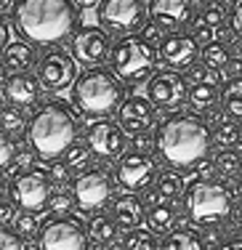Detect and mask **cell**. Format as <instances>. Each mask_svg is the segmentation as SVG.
Segmentation results:
<instances>
[{"label": "cell", "mask_w": 242, "mask_h": 250, "mask_svg": "<svg viewBox=\"0 0 242 250\" xmlns=\"http://www.w3.org/2000/svg\"><path fill=\"white\" fill-rule=\"evenodd\" d=\"M186 3H189V5H200L202 0H186Z\"/></svg>", "instance_id": "obj_54"}, {"label": "cell", "mask_w": 242, "mask_h": 250, "mask_svg": "<svg viewBox=\"0 0 242 250\" xmlns=\"http://www.w3.org/2000/svg\"><path fill=\"white\" fill-rule=\"evenodd\" d=\"M221 109H223V117H226V120L242 123V77H232V80L223 85Z\"/></svg>", "instance_id": "obj_25"}, {"label": "cell", "mask_w": 242, "mask_h": 250, "mask_svg": "<svg viewBox=\"0 0 242 250\" xmlns=\"http://www.w3.org/2000/svg\"><path fill=\"white\" fill-rule=\"evenodd\" d=\"M3 88H5V99L11 101V106H19V109H32L43 99V85H40L38 77L29 72L11 75Z\"/></svg>", "instance_id": "obj_18"}, {"label": "cell", "mask_w": 242, "mask_h": 250, "mask_svg": "<svg viewBox=\"0 0 242 250\" xmlns=\"http://www.w3.org/2000/svg\"><path fill=\"white\" fill-rule=\"evenodd\" d=\"M5 109V106H3V96H0V112H3Z\"/></svg>", "instance_id": "obj_55"}, {"label": "cell", "mask_w": 242, "mask_h": 250, "mask_svg": "<svg viewBox=\"0 0 242 250\" xmlns=\"http://www.w3.org/2000/svg\"><path fill=\"white\" fill-rule=\"evenodd\" d=\"M78 16L80 8L75 0H16L11 24L24 43L59 48L67 38H75Z\"/></svg>", "instance_id": "obj_1"}, {"label": "cell", "mask_w": 242, "mask_h": 250, "mask_svg": "<svg viewBox=\"0 0 242 250\" xmlns=\"http://www.w3.org/2000/svg\"><path fill=\"white\" fill-rule=\"evenodd\" d=\"M200 64H205V67H208L210 72H216V75H218V72H226V69H232V64H234L232 45L221 43V40L202 45V56H200Z\"/></svg>", "instance_id": "obj_23"}, {"label": "cell", "mask_w": 242, "mask_h": 250, "mask_svg": "<svg viewBox=\"0 0 242 250\" xmlns=\"http://www.w3.org/2000/svg\"><path fill=\"white\" fill-rule=\"evenodd\" d=\"M112 43L109 32L104 27H96V24H85L75 32V38L69 40V53L75 56V62L85 64V69L91 67H101L104 62L112 56Z\"/></svg>", "instance_id": "obj_10"}, {"label": "cell", "mask_w": 242, "mask_h": 250, "mask_svg": "<svg viewBox=\"0 0 242 250\" xmlns=\"http://www.w3.org/2000/svg\"><path fill=\"white\" fill-rule=\"evenodd\" d=\"M146 14H149V3H144V0H101V5L96 8L99 27H104L109 35H120V38L144 29Z\"/></svg>", "instance_id": "obj_7"}, {"label": "cell", "mask_w": 242, "mask_h": 250, "mask_svg": "<svg viewBox=\"0 0 242 250\" xmlns=\"http://www.w3.org/2000/svg\"><path fill=\"white\" fill-rule=\"evenodd\" d=\"M229 21L223 5L218 3H205L200 8L197 19H194V38L200 40V45H208V43H216L218 40V32L223 29V24Z\"/></svg>", "instance_id": "obj_20"}, {"label": "cell", "mask_w": 242, "mask_h": 250, "mask_svg": "<svg viewBox=\"0 0 242 250\" xmlns=\"http://www.w3.org/2000/svg\"><path fill=\"white\" fill-rule=\"evenodd\" d=\"M112 192H115V181H112V176L101 168L85 170V173H80L72 184L75 202H78L82 210H99L101 205H107Z\"/></svg>", "instance_id": "obj_13"}, {"label": "cell", "mask_w": 242, "mask_h": 250, "mask_svg": "<svg viewBox=\"0 0 242 250\" xmlns=\"http://www.w3.org/2000/svg\"><path fill=\"white\" fill-rule=\"evenodd\" d=\"M69 96H72V104L78 106V112H82L85 117H93V120H107L128 99L125 83L109 67H91L80 72Z\"/></svg>", "instance_id": "obj_4"}, {"label": "cell", "mask_w": 242, "mask_h": 250, "mask_svg": "<svg viewBox=\"0 0 242 250\" xmlns=\"http://www.w3.org/2000/svg\"><path fill=\"white\" fill-rule=\"evenodd\" d=\"M157 192H160V197L165 202H170V200H176V197H181V194L186 192L184 189V178H181V173H176V170H162L160 176H157Z\"/></svg>", "instance_id": "obj_29"}, {"label": "cell", "mask_w": 242, "mask_h": 250, "mask_svg": "<svg viewBox=\"0 0 242 250\" xmlns=\"http://www.w3.org/2000/svg\"><path fill=\"white\" fill-rule=\"evenodd\" d=\"M5 192H11V189L5 187V181H3V178H0V202H3V197H5Z\"/></svg>", "instance_id": "obj_52"}, {"label": "cell", "mask_w": 242, "mask_h": 250, "mask_svg": "<svg viewBox=\"0 0 242 250\" xmlns=\"http://www.w3.org/2000/svg\"><path fill=\"white\" fill-rule=\"evenodd\" d=\"M112 218L117 221V226L136 231V226L144 221V202L136 197L133 192L117 194L115 202H112Z\"/></svg>", "instance_id": "obj_21"}, {"label": "cell", "mask_w": 242, "mask_h": 250, "mask_svg": "<svg viewBox=\"0 0 242 250\" xmlns=\"http://www.w3.org/2000/svg\"><path fill=\"white\" fill-rule=\"evenodd\" d=\"M125 136L128 133L120 128V123H115L112 117L93 120L85 128V146L99 160H115L122 157V152H125V141H128Z\"/></svg>", "instance_id": "obj_11"}, {"label": "cell", "mask_w": 242, "mask_h": 250, "mask_svg": "<svg viewBox=\"0 0 242 250\" xmlns=\"http://www.w3.org/2000/svg\"><path fill=\"white\" fill-rule=\"evenodd\" d=\"M155 120H157V106L146 96H128L122 101V106L117 109V123L131 136L146 133Z\"/></svg>", "instance_id": "obj_17"}, {"label": "cell", "mask_w": 242, "mask_h": 250, "mask_svg": "<svg viewBox=\"0 0 242 250\" xmlns=\"http://www.w3.org/2000/svg\"><path fill=\"white\" fill-rule=\"evenodd\" d=\"M11 202L21 213H40L51 202V176L40 168L21 170L11 181Z\"/></svg>", "instance_id": "obj_9"}, {"label": "cell", "mask_w": 242, "mask_h": 250, "mask_svg": "<svg viewBox=\"0 0 242 250\" xmlns=\"http://www.w3.org/2000/svg\"><path fill=\"white\" fill-rule=\"evenodd\" d=\"M8 69H5V64L3 62H0V85H5V83H8Z\"/></svg>", "instance_id": "obj_50"}, {"label": "cell", "mask_w": 242, "mask_h": 250, "mask_svg": "<svg viewBox=\"0 0 242 250\" xmlns=\"http://www.w3.org/2000/svg\"><path fill=\"white\" fill-rule=\"evenodd\" d=\"M117 221L107 213H99L88 221V237H91L96 245H107V242H115L117 240Z\"/></svg>", "instance_id": "obj_28"}, {"label": "cell", "mask_w": 242, "mask_h": 250, "mask_svg": "<svg viewBox=\"0 0 242 250\" xmlns=\"http://www.w3.org/2000/svg\"><path fill=\"white\" fill-rule=\"evenodd\" d=\"M117 184H120L125 192H141L146 189L157 176V163L149 157V154H141V152H125L120 160H117Z\"/></svg>", "instance_id": "obj_15"}, {"label": "cell", "mask_w": 242, "mask_h": 250, "mask_svg": "<svg viewBox=\"0 0 242 250\" xmlns=\"http://www.w3.org/2000/svg\"><path fill=\"white\" fill-rule=\"evenodd\" d=\"M189 80H192V85H202V83H218V75H213L205 64H194V67L186 69Z\"/></svg>", "instance_id": "obj_37"}, {"label": "cell", "mask_w": 242, "mask_h": 250, "mask_svg": "<svg viewBox=\"0 0 242 250\" xmlns=\"http://www.w3.org/2000/svg\"><path fill=\"white\" fill-rule=\"evenodd\" d=\"M0 250H27V240L11 229H0Z\"/></svg>", "instance_id": "obj_38"}, {"label": "cell", "mask_w": 242, "mask_h": 250, "mask_svg": "<svg viewBox=\"0 0 242 250\" xmlns=\"http://www.w3.org/2000/svg\"><path fill=\"white\" fill-rule=\"evenodd\" d=\"M202 56V45L189 32H170L160 43V59L170 69H189Z\"/></svg>", "instance_id": "obj_16"}, {"label": "cell", "mask_w": 242, "mask_h": 250, "mask_svg": "<svg viewBox=\"0 0 242 250\" xmlns=\"http://www.w3.org/2000/svg\"><path fill=\"white\" fill-rule=\"evenodd\" d=\"M216 170L226 178H240L242 176V154L237 149H221L216 154Z\"/></svg>", "instance_id": "obj_31"}, {"label": "cell", "mask_w": 242, "mask_h": 250, "mask_svg": "<svg viewBox=\"0 0 242 250\" xmlns=\"http://www.w3.org/2000/svg\"><path fill=\"white\" fill-rule=\"evenodd\" d=\"M216 173V163H210V160H202V163L197 165V176L200 178H194V181H210Z\"/></svg>", "instance_id": "obj_44"}, {"label": "cell", "mask_w": 242, "mask_h": 250, "mask_svg": "<svg viewBox=\"0 0 242 250\" xmlns=\"http://www.w3.org/2000/svg\"><path fill=\"white\" fill-rule=\"evenodd\" d=\"M240 154H242V152H240Z\"/></svg>", "instance_id": "obj_56"}, {"label": "cell", "mask_w": 242, "mask_h": 250, "mask_svg": "<svg viewBox=\"0 0 242 250\" xmlns=\"http://www.w3.org/2000/svg\"><path fill=\"white\" fill-rule=\"evenodd\" d=\"M88 231L72 218H54L40 229L38 250H85Z\"/></svg>", "instance_id": "obj_14"}, {"label": "cell", "mask_w": 242, "mask_h": 250, "mask_svg": "<svg viewBox=\"0 0 242 250\" xmlns=\"http://www.w3.org/2000/svg\"><path fill=\"white\" fill-rule=\"evenodd\" d=\"M48 210H51V213H56V216H61V213H67V216H69V210H72V197H69L67 192H56V194H51Z\"/></svg>", "instance_id": "obj_40"}, {"label": "cell", "mask_w": 242, "mask_h": 250, "mask_svg": "<svg viewBox=\"0 0 242 250\" xmlns=\"http://www.w3.org/2000/svg\"><path fill=\"white\" fill-rule=\"evenodd\" d=\"M27 128H29V120L24 117V109H19V106H5L0 112V130L5 136H21Z\"/></svg>", "instance_id": "obj_30"}, {"label": "cell", "mask_w": 242, "mask_h": 250, "mask_svg": "<svg viewBox=\"0 0 242 250\" xmlns=\"http://www.w3.org/2000/svg\"><path fill=\"white\" fill-rule=\"evenodd\" d=\"M160 45L146 40L144 35H128L120 38L112 48L109 67L112 72L120 77L125 85H141L149 83L152 77L160 72Z\"/></svg>", "instance_id": "obj_5"}, {"label": "cell", "mask_w": 242, "mask_h": 250, "mask_svg": "<svg viewBox=\"0 0 242 250\" xmlns=\"http://www.w3.org/2000/svg\"><path fill=\"white\" fill-rule=\"evenodd\" d=\"M64 165H67L69 170H78V173H85V170H91L88 165H91V149L82 144H75L72 149L64 154Z\"/></svg>", "instance_id": "obj_34"}, {"label": "cell", "mask_w": 242, "mask_h": 250, "mask_svg": "<svg viewBox=\"0 0 242 250\" xmlns=\"http://www.w3.org/2000/svg\"><path fill=\"white\" fill-rule=\"evenodd\" d=\"M40 56L35 51L32 43H24V40H14L8 48L3 51V64L11 75H21V72H29L32 67H38Z\"/></svg>", "instance_id": "obj_22"}, {"label": "cell", "mask_w": 242, "mask_h": 250, "mask_svg": "<svg viewBox=\"0 0 242 250\" xmlns=\"http://www.w3.org/2000/svg\"><path fill=\"white\" fill-rule=\"evenodd\" d=\"M146 99L157 109H179L184 101H189L186 77L176 69H160L149 83H146Z\"/></svg>", "instance_id": "obj_12"}, {"label": "cell", "mask_w": 242, "mask_h": 250, "mask_svg": "<svg viewBox=\"0 0 242 250\" xmlns=\"http://www.w3.org/2000/svg\"><path fill=\"white\" fill-rule=\"evenodd\" d=\"M14 226H16V234L24 237V240L38 237L40 229H43V226L38 224V218H35V213H19V216H16V221H14Z\"/></svg>", "instance_id": "obj_35"}, {"label": "cell", "mask_w": 242, "mask_h": 250, "mask_svg": "<svg viewBox=\"0 0 242 250\" xmlns=\"http://www.w3.org/2000/svg\"><path fill=\"white\" fill-rule=\"evenodd\" d=\"M14 5H16V0H0V16H3L5 11H14Z\"/></svg>", "instance_id": "obj_49"}, {"label": "cell", "mask_w": 242, "mask_h": 250, "mask_svg": "<svg viewBox=\"0 0 242 250\" xmlns=\"http://www.w3.org/2000/svg\"><path fill=\"white\" fill-rule=\"evenodd\" d=\"M14 202H0V229H3V224H14L16 221V210H14Z\"/></svg>", "instance_id": "obj_42"}, {"label": "cell", "mask_w": 242, "mask_h": 250, "mask_svg": "<svg viewBox=\"0 0 242 250\" xmlns=\"http://www.w3.org/2000/svg\"><path fill=\"white\" fill-rule=\"evenodd\" d=\"M184 208H186V216L194 224L216 226L232 213V192L216 178L192 181L184 192Z\"/></svg>", "instance_id": "obj_6"}, {"label": "cell", "mask_w": 242, "mask_h": 250, "mask_svg": "<svg viewBox=\"0 0 242 250\" xmlns=\"http://www.w3.org/2000/svg\"><path fill=\"white\" fill-rule=\"evenodd\" d=\"M213 250H242V240H223L221 245H216Z\"/></svg>", "instance_id": "obj_47"}, {"label": "cell", "mask_w": 242, "mask_h": 250, "mask_svg": "<svg viewBox=\"0 0 242 250\" xmlns=\"http://www.w3.org/2000/svg\"><path fill=\"white\" fill-rule=\"evenodd\" d=\"M234 224H237V229H242V205L234 210Z\"/></svg>", "instance_id": "obj_51"}, {"label": "cell", "mask_w": 242, "mask_h": 250, "mask_svg": "<svg viewBox=\"0 0 242 250\" xmlns=\"http://www.w3.org/2000/svg\"><path fill=\"white\" fill-rule=\"evenodd\" d=\"M160 250H205V240L192 229H176L160 242Z\"/></svg>", "instance_id": "obj_27"}, {"label": "cell", "mask_w": 242, "mask_h": 250, "mask_svg": "<svg viewBox=\"0 0 242 250\" xmlns=\"http://www.w3.org/2000/svg\"><path fill=\"white\" fill-rule=\"evenodd\" d=\"M155 139H157V154L162 157V163L179 170L197 168L205 160V154L210 152V144H213V133H210L208 123L194 112L168 115L160 123Z\"/></svg>", "instance_id": "obj_2"}, {"label": "cell", "mask_w": 242, "mask_h": 250, "mask_svg": "<svg viewBox=\"0 0 242 250\" xmlns=\"http://www.w3.org/2000/svg\"><path fill=\"white\" fill-rule=\"evenodd\" d=\"M149 16L162 29H181L192 19V5L186 0H149Z\"/></svg>", "instance_id": "obj_19"}, {"label": "cell", "mask_w": 242, "mask_h": 250, "mask_svg": "<svg viewBox=\"0 0 242 250\" xmlns=\"http://www.w3.org/2000/svg\"><path fill=\"white\" fill-rule=\"evenodd\" d=\"M234 192H237V197L242 200V176L237 178V184H234Z\"/></svg>", "instance_id": "obj_53"}, {"label": "cell", "mask_w": 242, "mask_h": 250, "mask_svg": "<svg viewBox=\"0 0 242 250\" xmlns=\"http://www.w3.org/2000/svg\"><path fill=\"white\" fill-rule=\"evenodd\" d=\"M8 35H11V29H8V21L3 19V16H0V56H3V51L8 48Z\"/></svg>", "instance_id": "obj_46"}, {"label": "cell", "mask_w": 242, "mask_h": 250, "mask_svg": "<svg viewBox=\"0 0 242 250\" xmlns=\"http://www.w3.org/2000/svg\"><path fill=\"white\" fill-rule=\"evenodd\" d=\"M122 250H160V242L155 240L152 231H128V237L122 240Z\"/></svg>", "instance_id": "obj_33"}, {"label": "cell", "mask_w": 242, "mask_h": 250, "mask_svg": "<svg viewBox=\"0 0 242 250\" xmlns=\"http://www.w3.org/2000/svg\"><path fill=\"white\" fill-rule=\"evenodd\" d=\"M223 88H218V83H202V85L189 88V104H192L194 115L197 112H210L213 106L221 104Z\"/></svg>", "instance_id": "obj_24"}, {"label": "cell", "mask_w": 242, "mask_h": 250, "mask_svg": "<svg viewBox=\"0 0 242 250\" xmlns=\"http://www.w3.org/2000/svg\"><path fill=\"white\" fill-rule=\"evenodd\" d=\"M176 208L170 205V202H162V205H155L149 208V213H146V226H149L152 234H165L168 237L170 231H176Z\"/></svg>", "instance_id": "obj_26"}, {"label": "cell", "mask_w": 242, "mask_h": 250, "mask_svg": "<svg viewBox=\"0 0 242 250\" xmlns=\"http://www.w3.org/2000/svg\"><path fill=\"white\" fill-rule=\"evenodd\" d=\"M216 144L221 146V149H232V146H237L242 141V130H240V123H232V120H223L218 123L216 133H213Z\"/></svg>", "instance_id": "obj_32"}, {"label": "cell", "mask_w": 242, "mask_h": 250, "mask_svg": "<svg viewBox=\"0 0 242 250\" xmlns=\"http://www.w3.org/2000/svg\"><path fill=\"white\" fill-rule=\"evenodd\" d=\"M229 32L242 40V0H232V8H229Z\"/></svg>", "instance_id": "obj_39"}, {"label": "cell", "mask_w": 242, "mask_h": 250, "mask_svg": "<svg viewBox=\"0 0 242 250\" xmlns=\"http://www.w3.org/2000/svg\"><path fill=\"white\" fill-rule=\"evenodd\" d=\"M133 152H141V154H146L149 149H157V139L155 136H149V133H139V136H133Z\"/></svg>", "instance_id": "obj_41"}, {"label": "cell", "mask_w": 242, "mask_h": 250, "mask_svg": "<svg viewBox=\"0 0 242 250\" xmlns=\"http://www.w3.org/2000/svg\"><path fill=\"white\" fill-rule=\"evenodd\" d=\"M35 77L40 80L43 91L48 93H64L78 83V62H75L72 53H67L64 48H51L45 53H40V62L35 67Z\"/></svg>", "instance_id": "obj_8"}, {"label": "cell", "mask_w": 242, "mask_h": 250, "mask_svg": "<svg viewBox=\"0 0 242 250\" xmlns=\"http://www.w3.org/2000/svg\"><path fill=\"white\" fill-rule=\"evenodd\" d=\"M14 160H16V146H14V141H11L8 136L0 130V170L11 168V165H14Z\"/></svg>", "instance_id": "obj_36"}, {"label": "cell", "mask_w": 242, "mask_h": 250, "mask_svg": "<svg viewBox=\"0 0 242 250\" xmlns=\"http://www.w3.org/2000/svg\"><path fill=\"white\" fill-rule=\"evenodd\" d=\"M162 32H165V29H162L160 24H157V21H149V24L144 27V38H146V40H152L155 45L165 40V38H162Z\"/></svg>", "instance_id": "obj_43"}, {"label": "cell", "mask_w": 242, "mask_h": 250, "mask_svg": "<svg viewBox=\"0 0 242 250\" xmlns=\"http://www.w3.org/2000/svg\"><path fill=\"white\" fill-rule=\"evenodd\" d=\"M75 5H78L80 11H91V8H99L101 0H75Z\"/></svg>", "instance_id": "obj_48"}, {"label": "cell", "mask_w": 242, "mask_h": 250, "mask_svg": "<svg viewBox=\"0 0 242 250\" xmlns=\"http://www.w3.org/2000/svg\"><path fill=\"white\" fill-rule=\"evenodd\" d=\"M80 133L78 115L67 101H48L35 109L29 117L27 141L32 152L43 160H59L75 146Z\"/></svg>", "instance_id": "obj_3"}, {"label": "cell", "mask_w": 242, "mask_h": 250, "mask_svg": "<svg viewBox=\"0 0 242 250\" xmlns=\"http://www.w3.org/2000/svg\"><path fill=\"white\" fill-rule=\"evenodd\" d=\"M69 173H72V170H69L64 163H56L54 168H51V173H48V176H51V181H56V184H67Z\"/></svg>", "instance_id": "obj_45"}]
</instances>
